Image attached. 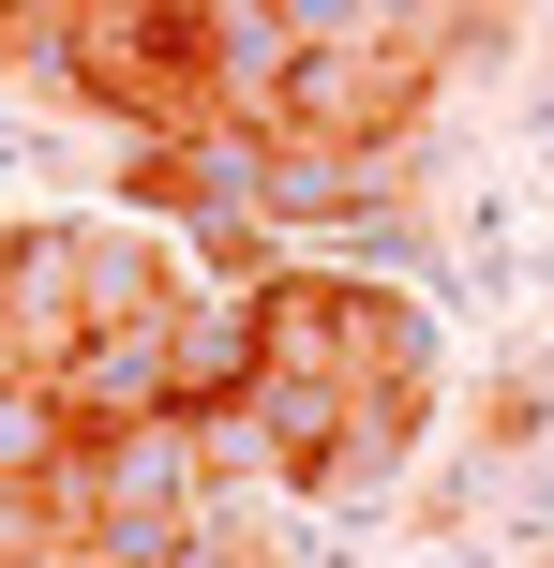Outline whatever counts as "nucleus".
<instances>
[{"label": "nucleus", "mask_w": 554, "mask_h": 568, "mask_svg": "<svg viewBox=\"0 0 554 568\" xmlns=\"http://www.w3.org/2000/svg\"><path fill=\"white\" fill-rule=\"evenodd\" d=\"M75 479H90V539H75V554H195L210 449H195V419H180V404L75 434Z\"/></svg>", "instance_id": "obj_1"}, {"label": "nucleus", "mask_w": 554, "mask_h": 568, "mask_svg": "<svg viewBox=\"0 0 554 568\" xmlns=\"http://www.w3.org/2000/svg\"><path fill=\"white\" fill-rule=\"evenodd\" d=\"M435 75L450 60L435 45H405V30H345V45H300V75H285V135H330V150H405L420 135V105H435ZM255 120V135H270Z\"/></svg>", "instance_id": "obj_2"}, {"label": "nucleus", "mask_w": 554, "mask_h": 568, "mask_svg": "<svg viewBox=\"0 0 554 568\" xmlns=\"http://www.w3.org/2000/svg\"><path fill=\"white\" fill-rule=\"evenodd\" d=\"M255 464L285 494H345V419H360V374H330V359H300V374H255Z\"/></svg>", "instance_id": "obj_3"}, {"label": "nucleus", "mask_w": 554, "mask_h": 568, "mask_svg": "<svg viewBox=\"0 0 554 568\" xmlns=\"http://www.w3.org/2000/svg\"><path fill=\"white\" fill-rule=\"evenodd\" d=\"M210 16V105L255 135L270 105H285V75H300V30H285V0H195Z\"/></svg>", "instance_id": "obj_4"}, {"label": "nucleus", "mask_w": 554, "mask_h": 568, "mask_svg": "<svg viewBox=\"0 0 554 568\" xmlns=\"http://www.w3.org/2000/svg\"><path fill=\"white\" fill-rule=\"evenodd\" d=\"M75 449V419H60V389L30 359H0V479H46V464Z\"/></svg>", "instance_id": "obj_5"}, {"label": "nucleus", "mask_w": 554, "mask_h": 568, "mask_svg": "<svg viewBox=\"0 0 554 568\" xmlns=\"http://www.w3.org/2000/svg\"><path fill=\"white\" fill-rule=\"evenodd\" d=\"M0 359H16V225H0Z\"/></svg>", "instance_id": "obj_6"}]
</instances>
